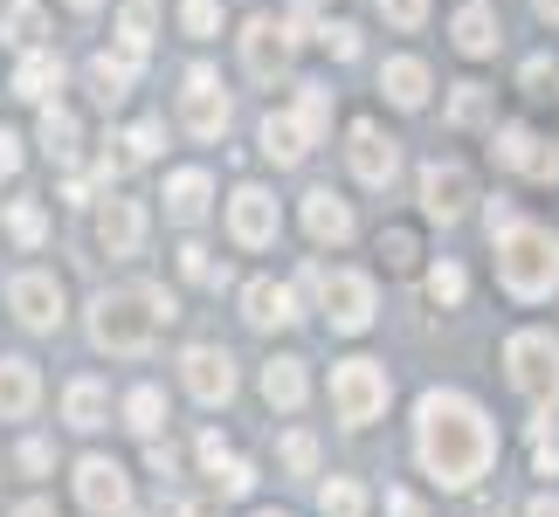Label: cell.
<instances>
[{
    "label": "cell",
    "instance_id": "obj_55",
    "mask_svg": "<svg viewBox=\"0 0 559 517\" xmlns=\"http://www.w3.org/2000/svg\"><path fill=\"white\" fill-rule=\"evenodd\" d=\"M180 517H214V510H207V504H187V510H180Z\"/></svg>",
    "mask_w": 559,
    "mask_h": 517
},
{
    "label": "cell",
    "instance_id": "obj_26",
    "mask_svg": "<svg viewBox=\"0 0 559 517\" xmlns=\"http://www.w3.org/2000/svg\"><path fill=\"white\" fill-rule=\"evenodd\" d=\"M456 49L463 56H490V49H498V8L469 0V8L456 14Z\"/></svg>",
    "mask_w": 559,
    "mask_h": 517
},
{
    "label": "cell",
    "instance_id": "obj_32",
    "mask_svg": "<svg viewBox=\"0 0 559 517\" xmlns=\"http://www.w3.org/2000/svg\"><path fill=\"white\" fill-rule=\"evenodd\" d=\"M35 35H41V8L14 0V14L0 21V41H8V49H35Z\"/></svg>",
    "mask_w": 559,
    "mask_h": 517
},
{
    "label": "cell",
    "instance_id": "obj_28",
    "mask_svg": "<svg viewBox=\"0 0 559 517\" xmlns=\"http://www.w3.org/2000/svg\"><path fill=\"white\" fill-rule=\"evenodd\" d=\"M118 49H124V56H145V49H153V0H124V14H118Z\"/></svg>",
    "mask_w": 559,
    "mask_h": 517
},
{
    "label": "cell",
    "instance_id": "obj_16",
    "mask_svg": "<svg viewBox=\"0 0 559 517\" xmlns=\"http://www.w3.org/2000/svg\"><path fill=\"white\" fill-rule=\"evenodd\" d=\"M421 207L436 214V221H456V214L469 207V172L456 159H428L421 166Z\"/></svg>",
    "mask_w": 559,
    "mask_h": 517
},
{
    "label": "cell",
    "instance_id": "obj_39",
    "mask_svg": "<svg viewBox=\"0 0 559 517\" xmlns=\"http://www.w3.org/2000/svg\"><path fill=\"white\" fill-rule=\"evenodd\" d=\"M380 255H386V269H415L421 249H415V235H407V228H386L380 235Z\"/></svg>",
    "mask_w": 559,
    "mask_h": 517
},
{
    "label": "cell",
    "instance_id": "obj_41",
    "mask_svg": "<svg viewBox=\"0 0 559 517\" xmlns=\"http://www.w3.org/2000/svg\"><path fill=\"white\" fill-rule=\"evenodd\" d=\"M284 462L297 469V477H311V469H318V442L311 435H284Z\"/></svg>",
    "mask_w": 559,
    "mask_h": 517
},
{
    "label": "cell",
    "instance_id": "obj_38",
    "mask_svg": "<svg viewBox=\"0 0 559 517\" xmlns=\"http://www.w3.org/2000/svg\"><path fill=\"white\" fill-rule=\"evenodd\" d=\"M463 290H469V276H463L456 263L428 269V297H436V304H463Z\"/></svg>",
    "mask_w": 559,
    "mask_h": 517
},
{
    "label": "cell",
    "instance_id": "obj_51",
    "mask_svg": "<svg viewBox=\"0 0 559 517\" xmlns=\"http://www.w3.org/2000/svg\"><path fill=\"white\" fill-rule=\"evenodd\" d=\"M511 221H519V214H511V201H490V235H504Z\"/></svg>",
    "mask_w": 559,
    "mask_h": 517
},
{
    "label": "cell",
    "instance_id": "obj_5",
    "mask_svg": "<svg viewBox=\"0 0 559 517\" xmlns=\"http://www.w3.org/2000/svg\"><path fill=\"white\" fill-rule=\"evenodd\" d=\"M504 365H511V386H519L532 407L559 400V338L552 332H519L504 345Z\"/></svg>",
    "mask_w": 559,
    "mask_h": 517
},
{
    "label": "cell",
    "instance_id": "obj_2",
    "mask_svg": "<svg viewBox=\"0 0 559 517\" xmlns=\"http://www.w3.org/2000/svg\"><path fill=\"white\" fill-rule=\"evenodd\" d=\"M174 317H180V304H174V290H166V284H124V290H104L97 297L91 338L104 345V352L139 359V352H153V345L166 338Z\"/></svg>",
    "mask_w": 559,
    "mask_h": 517
},
{
    "label": "cell",
    "instance_id": "obj_20",
    "mask_svg": "<svg viewBox=\"0 0 559 517\" xmlns=\"http://www.w3.org/2000/svg\"><path fill=\"white\" fill-rule=\"evenodd\" d=\"M41 400V380L28 359H0V421H28Z\"/></svg>",
    "mask_w": 559,
    "mask_h": 517
},
{
    "label": "cell",
    "instance_id": "obj_54",
    "mask_svg": "<svg viewBox=\"0 0 559 517\" xmlns=\"http://www.w3.org/2000/svg\"><path fill=\"white\" fill-rule=\"evenodd\" d=\"M532 8H539L546 21H559V0H532Z\"/></svg>",
    "mask_w": 559,
    "mask_h": 517
},
{
    "label": "cell",
    "instance_id": "obj_46",
    "mask_svg": "<svg viewBox=\"0 0 559 517\" xmlns=\"http://www.w3.org/2000/svg\"><path fill=\"white\" fill-rule=\"evenodd\" d=\"M49 442H21V469H28V477H49Z\"/></svg>",
    "mask_w": 559,
    "mask_h": 517
},
{
    "label": "cell",
    "instance_id": "obj_37",
    "mask_svg": "<svg viewBox=\"0 0 559 517\" xmlns=\"http://www.w3.org/2000/svg\"><path fill=\"white\" fill-rule=\"evenodd\" d=\"M207 477H214V490H222V497H249V490H255V469H249L242 456H228L222 469H207Z\"/></svg>",
    "mask_w": 559,
    "mask_h": 517
},
{
    "label": "cell",
    "instance_id": "obj_1",
    "mask_svg": "<svg viewBox=\"0 0 559 517\" xmlns=\"http://www.w3.org/2000/svg\"><path fill=\"white\" fill-rule=\"evenodd\" d=\"M415 448H421V469L442 490H469L490 469V456H498V428H490V414L477 400H463V394H421Z\"/></svg>",
    "mask_w": 559,
    "mask_h": 517
},
{
    "label": "cell",
    "instance_id": "obj_56",
    "mask_svg": "<svg viewBox=\"0 0 559 517\" xmlns=\"http://www.w3.org/2000/svg\"><path fill=\"white\" fill-rule=\"evenodd\" d=\"M70 8H97V0H70Z\"/></svg>",
    "mask_w": 559,
    "mask_h": 517
},
{
    "label": "cell",
    "instance_id": "obj_52",
    "mask_svg": "<svg viewBox=\"0 0 559 517\" xmlns=\"http://www.w3.org/2000/svg\"><path fill=\"white\" fill-rule=\"evenodd\" d=\"M14 517H56V504H49V497H28V504L14 510Z\"/></svg>",
    "mask_w": 559,
    "mask_h": 517
},
{
    "label": "cell",
    "instance_id": "obj_49",
    "mask_svg": "<svg viewBox=\"0 0 559 517\" xmlns=\"http://www.w3.org/2000/svg\"><path fill=\"white\" fill-rule=\"evenodd\" d=\"M145 462H153V477H174V469H180V456H174V448H159V442H153V456H145Z\"/></svg>",
    "mask_w": 559,
    "mask_h": 517
},
{
    "label": "cell",
    "instance_id": "obj_25",
    "mask_svg": "<svg viewBox=\"0 0 559 517\" xmlns=\"http://www.w3.org/2000/svg\"><path fill=\"white\" fill-rule=\"evenodd\" d=\"M62 83V62L49 49H28L21 56V70H14V97H28V104H49V91Z\"/></svg>",
    "mask_w": 559,
    "mask_h": 517
},
{
    "label": "cell",
    "instance_id": "obj_6",
    "mask_svg": "<svg viewBox=\"0 0 559 517\" xmlns=\"http://www.w3.org/2000/svg\"><path fill=\"white\" fill-rule=\"evenodd\" d=\"M318 311L332 317V332H367L373 325V276L359 269H311Z\"/></svg>",
    "mask_w": 559,
    "mask_h": 517
},
{
    "label": "cell",
    "instance_id": "obj_14",
    "mask_svg": "<svg viewBox=\"0 0 559 517\" xmlns=\"http://www.w3.org/2000/svg\"><path fill=\"white\" fill-rule=\"evenodd\" d=\"M228 235H235L242 249H270V242H276V193L235 187V201H228Z\"/></svg>",
    "mask_w": 559,
    "mask_h": 517
},
{
    "label": "cell",
    "instance_id": "obj_18",
    "mask_svg": "<svg viewBox=\"0 0 559 517\" xmlns=\"http://www.w3.org/2000/svg\"><path fill=\"white\" fill-rule=\"evenodd\" d=\"M139 242H145V207L139 201H104V214H97V249L104 255H139Z\"/></svg>",
    "mask_w": 559,
    "mask_h": 517
},
{
    "label": "cell",
    "instance_id": "obj_3",
    "mask_svg": "<svg viewBox=\"0 0 559 517\" xmlns=\"http://www.w3.org/2000/svg\"><path fill=\"white\" fill-rule=\"evenodd\" d=\"M498 242V284L519 297V304H539V297L559 290V242L546 228H519L511 221L504 235H490Z\"/></svg>",
    "mask_w": 559,
    "mask_h": 517
},
{
    "label": "cell",
    "instance_id": "obj_40",
    "mask_svg": "<svg viewBox=\"0 0 559 517\" xmlns=\"http://www.w3.org/2000/svg\"><path fill=\"white\" fill-rule=\"evenodd\" d=\"M532 469H539V477H559V442L546 435V421L532 428Z\"/></svg>",
    "mask_w": 559,
    "mask_h": 517
},
{
    "label": "cell",
    "instance_id": "obj_19",
    "mask_svg": "<svg viewBox=\"0 0 559 517\" xmlns=\"http://www.w3.org/2000/svg\"><path fill=\"white\" fill-rule=\"evenodd\" d=\"M305 228H311V242H353V207L338 201L332 187H318V193H305Z\"/></svg>",
    "mask_w": 559,
    "mask_h": 517
},
{
    "label": "cell",
    "instance_id": "obj_23",
    "mask_svg": "<svg viewBox=\"0 0 559 517\" xmlns=\"http://www.w3.org/2000/svg\"><path fill=\"white\" fill-rule=\"evenodd\" d=\"M305 359H270L263 365V400L270 407H284V414H297V407H305Z\"/></svg>",
    "mask_w": 559,
    "mask_h": 517
},
{
    "label": "cell",
    "instance_id": "obj_10",
    "mask_svg": "<svg viewBox=\"0 0 559 517\" xmlns=\"http://www.w3.org/2000/svg\"><path fill=\"white\" fill-rule=\"evenodd\" d=\"M284 62H290L284 21H276V14H249V21H242V70H249L255 83H270V76H284Z\"/></svg>",
    "mask_w": 559,
    "mask_h": 517
},
{
    "label": "cell",
    "instance_id": "obj_4",
    "mask_svg": "<svg viewBox=\"0 0 559 517\" xmlns=\"http://www.w3.org/2000/svg\"><path fill=\"white\" fill-rule=\"evenodd\" d=\"M325 124H332V91L325 83H305V91H297V111H270L263 118V153L276 166H297L318 139H325Z\"/></svg>",
    "mask_w": 559,
    "mask_h": 517
},
{
    "label": "cell",
    "instance_id": "obj_21",
    "mask_svg": "<svg viewBox=\"0 0 559 517\" xmlns=\"http://www.w3.org/2000/svg\"><path fill=\"white\" fill-rule=\"evenodd\" d=\"M207 193H214V180H207L201 166H187V172H174V180H166V214L193 228V221L207 214Z\"/></svg>",
    "mask_w": 559,
    "mask_h": 517
},
{
    "label": "cell",
    "instance_id": "obj_11",
    "mask_svg": "<svg viewBox=\"0 0 559 517\" xmlns=\"http://www.w3.org/2000/svg\"><path fill=\"white\" fill-rule=\"evenodd\" d=\"M180 124L193 139H222L228 132V97H222V76L214 70H193L187 91H180Z\"/></svg>",
    "mask_w": 559,
    "mask_h": 517
},
{
    "label": "cell",
    "instance_id": "obj_42",
    "mask_svg": "<svg viewBox=\"0 0 559 517\" xmlns=\"http://www.w3.org/2000/svg\"><path fill=\"white\" fill-rule=\"evenodd\" d=\"M380 14L394 21V28H421V21H428V0H380Z\"/></svg>",
    "mask_w": 559,
    "mask_h": 517
},
{
    "label": "cell",
    "instance_id": "obj_30",
    "mask_svg": "<svg viewBox=\"0 0 559 517\" xmlns=\"http://www.w3.org/2000/svg\"><path fill=\"white\" fill-rule=\"evenodd\" d=\"M124 428H139V435H159V428H166V394H159V386H132V400H124Z\"/></svg>",
    "mask_w": 559,
    "mask_h": 517
},
{
    "label": "cell",
    "instance_id": "obj_31",
    "mask_svg": "<svg viewBox=\"0 0 559 517\" xmlns=\"http://www.w3.org/2000/svg\"><path fill=\"white\" fill-rule=\"evenodd\" d=\"M318 510H325V517H359V510H367V490H359L353 477H332L325 490H318Z\"/></svg>",
    "mask_w": 559,
    "mask_h": 517
},
{
    "label": "cell",
    "instance_id": "obj_8",
    "mask_svg": "<svg viewBox=\"0 0 559 517\" xmlns=\"http://www.w3.org/2000/svg\"><path fill=\"white\" fill-rule=\"evenodd\" d=\"M76 497L91 517H124L132 510V477H124L111 456H83L76 462Z\"/></svg>",
    "mask_w": 559,
    "mask_h": 517
},
{
    "label": "cell",
    "instance_id": "obj_24",
    "mask_svg": "<svg viewBox=\"0 0 559 517\" xmlns=\"http://www.w3.org/2000/svg\"><path fill=\"white\" fill-rule=\"evenodd\" d=\"M380 91L394 97L401 111H421V104H428V70H421L415 56H394V62L380 70Z\"/></svg>",
    "mask_w": 559,
    "mask_h": 517
},
{
    "label": "cell",
    "instance_id": "obj_48",
    "mask_svg": "<svg viewBox=\"0 0 559 517\" xmlns=\"http://www.w3.org/2000/svg\"><path fill=\"white\" fill-rule=\"evenodd\" d=\"M201 462H207V469H222V462H228V442L214 435V428H207V435H201Z\"/></svg>",
    "mask_w": 559,
    "mask_h": 517
},
{
    "label": "cell",
    "instance_id": "obj_35",
    "mask_svg": "<svg viewBox=\"0 0 559 517\" xmlns=\"http://www.w3.org/2000/svg\"><path fill=\"white\" fill-rule=\"evenodd\" d=\"M180 28L193 41H207L214 28H222V0H180Z\"/></svg>",
    "mask_w": 559,
    "mask_h": 517
},
{
    "label": "cell",
    "instance_id": "obj_57",
    "mask_svg": "<svg viewBox=\"0 0 559 517\" xmlns=\"http://www.w3.org/2000/svg\"><path fill=\"white\" fill-rule=\"evenodd\" d=\"M263 517H276V510H263Z\"/></svg>",
    "mask_w": 559,
    "mask_h": 517
},
{
    "label": "cell",
    "instance_id": "obj_27",
    "mask_svg": "<svg viewBox=\"0 0 559 517\" xmlns=\"http://www.w3.org/2000/svg\"><path fill=\"white\" fill-rule=\"evenodd\" d=\"M132 70H139V56H97L91 62V91H97V104H124V91H132Z\"/></svg>",
    "mask_w": 559,
    "mask_h": 517
},
{
    "label": "cell",
    "instance_id": "obj_15",
    "mask_svg": "<svg viewBox=\"0 0 559 517\" xmlns=\"http://www.w3.org/2000/svg\"><path fill=\"white\" fill-rule=\"evenodd\" d=\"M498 166H511V172H525V180H559V153L539 139V132H525V124H504L498 132Z\"/></svg>",
    "mask_w": 559,
    "mask_h": 517
},
{
    "label": "cell",
    "instance_id": "obj_47",
    "mask_svg": "<svg viewBox=\"0 0 559 517\" xmlns=\"http://www.w3.org/2000/svg\"><path fill=\"white\" fill-rule=\"evenodd\" d=\"M21 166V139L8 132V124H0V180H8V172Z\"/></svg>",
    "mask_w": 559,
    "mask_h": 517
},
{
    "label": "cell",
    "instance_id": "obj_44",
    "mask_svg": "<svg viewBox=\"0 0 559 517\" xmlns=\"http://www.w3.org/2000/svg\"><path fill=\"white\" fill-rule=\"evenodd\" d=\"M325 49H332L338 62H353V56H359V28H346V21H338V28H325Z\"/></svg>",
    "mask_w": 559,
    "mask_h": 517
},
{
    "label": "cell",
    "instance_id": "obj_33",
    "mask_svg": "<svg viewBox=\"0 0 559 517\" xmlns=\"http://www.w3.org/2000/svg\"><path fill=\"white\" fill-rule=\"evenodd\" d=\"M8 235H14L21 249H35L41 235H49V221H41V207H35V201H8Z\"/></svg>",
    "mask_w": 559,
    "mask_h": 517
},
{
    "label": "cell",
    "instance_id": "obj_7",
    "mask_svg": "<svg viewBox=\"0 0 559 517\" xmlns=\"http://www.w3.org/2000/svg\"><path fill=\"white\" fill-rule=\"evenodd\" d=\"M332 407H338V421H346V428H367L380 407H386V373H380L373 359L332 365Z\"/></svg>",
    "mask_w": 559,
    "mask_h": 517
},
{
    "label": "cell",
    "instance_id": "obj_17",
    "mask_svg": "<svg viewBox=\"0 0 559 517\" xmlns=\"http://www.w3.org/2000/svg\"><path fill=\"white\" fill-rule=\"evenodd\" d=\"M242 317L255 332H284L297 325V290L276 284V276H255V284H242Z\"/></svg>",
    "mask_w": 559,
    "mask_h": 517
},
{
    "label": "cell",
    "instance_id": "obj_36",
    "mask_svg": "<svg viewBox=\"0 0 559 517\" xmlns=\"http://www.w3.org/2000/svg\"><path fill=\"white\" fill-rule=\"evenodd\" d=\"M159 139H166V124H159V118H145V124H132V132H124L118 145H124V159L139 166V159H153V153H159Z\"/></svg>",
    "mask_w": 559,
    "mask_h": 517
},
{
    "label": "cell",
    "instance_id": "obj_45",
    "mask_svg": "<svg viewBox=\"0 0 559 517\" xmlns=\"http://www.w3.org/2000/svg\"><path fill=\"white\" fill-rule=\"evenodd\" d=\"M552 76H559L552 62H546V56H532V62H525V97H546V83H552Z\"/></svg>",
    "mask_w": 559,
    "mask_h": 517
},
{
    "label": "cell",
    "instance_id": "obj_22",
    "mask_svg": "<svg viewBox=\"0 0 559 517\" xmlns=\"http://www.w3.org/2000/svg\"><path fill=\"white\" fill-rule=\"evenodd\" d=\"M62 421H70V428H83V435L111 421V394H104V380H76L70 394H62Z\"/></svg>",
    "mask_w": 559,
    "mask_h": 517
},
{
    "label": "cell",
    "instance_id": "obj_13",
    "mask_svg": "<svg viewBox=\"0 0 559 517\" xmlns=\"http://www.w3.org/2000/svg\"><path fill=\"white\" fill-rule=\"evenodd\" d=\"M8 304H14V317L28 332H56L62 325V284H56V276H41V269L14 276V284H8Z\"/></svg>",
    "mask_w": 559,
    "mask_h": 517
},
{
    "label": "cell",
    "instance_id": "obj_9",
    "mask_svg": "<svg viewBox=\"0 0 559 517\" xmlns=\"http://www.w3.org/2000/svg\"><path fill=\"white\" fill-rule=\"evenodd\" d=\"M180 386L201 407H222L235 394V359L222 352V345H187V352H180Z\"/></svg>",
    "mask_w": 559,
    "mask_h": 517
},
{
    "label": "cell",
    "instance_id": "obj_34",
    "mask_svg": "<svg viewBox=\"0 0 559 517\" xmlns=\"http://www.w3.org/2000/svg\"><path fill=\"white\" fill-rule=\"evenodd\" d=\"M484 118H490L484 83H456V97H449V124H484Z\"/></svg>",
    "mask_w": 559,
    "mask_h": 517
},
{
    "label": "cell",
    "instance_id": "obj_12",
    "mask_svg": "<svg viewBox=\"0 0 559 517\" xmlns=\"http://www.w3.org/2000/svg\"><path fill=\"white\" fill-rule=\"evenodd\" d=\"M346 159L359 172V187H394V172H401V145L380 132V124L359 118L353 124V139H346Z\"/></svg>",
    "mask_w": 559,
    "mask_h": 517
},
{
    "label": "cell",
    "instance_id": "obj_43",
    "mask_svg": "<svg viewBox=\"0 0 559 517\" xmlns=\"http://www.w3.org/2000/svg\"><path fill=\"white\" fill-rule=\"evenodd\" d=\"M180 276H193V284H214V263H207V249H201V242H187V249H180Z\"/></svg>",
    "mask_w": 559,
    "mask_h": 517
},
{
    "label": "cell",
    "instance_id": "obj_29",
    "mask_svg": "<svg viewBox=\"0 0 559 517\" xmlns=\"http://www.w3.org/2000/svg\"><path fill=\"white\" fill-rule=\"evenodd\" d=\"M41 153H49V159H76V111H62V104L41 111Z\"/></svg>",
    "mask_w": 559,
    "mask_h": 517
},
{
    "label": "cell",
    "instance_id": "obj_50",
    "mask_svg": "<svg viewBox=\"0 0 559 517\" xmlns=\"http://www.w3.org/2000/svg\"><path fill=\"white\" fill-rule=\"evenodd\" d=\"M386 510H394V517H421V504L407 497V490H386Z\"/></svg>",
    "mask_w": 559,
    "mask_h": 517
},
{
    "label": "cell",
    "instance_id": "obj_53",
    "mask_svg": "<svg viewBox=\"0 0 559 517\" xmlns=\"http://www.w3.org/2000/svg\"><path fill=\"white\" fill-rule=\"evenodd\" d=\"M525 517H559V497H532V504H525Z\"/></svg>",
    "mask_w": 559,
    "mask_h": 517
}]
</instances>
